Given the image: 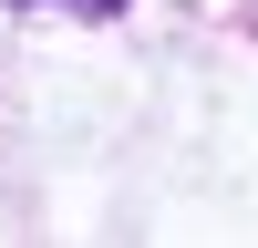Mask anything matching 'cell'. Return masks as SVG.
I'll list each match as a JSON object with an SVG mask.
<instances>
[{
  "mask_svg": "<svg viewBox=\"0 0 258 248\" xmlns=\"http://www.w3.org/2000/svg\"><path fill=\"white\" fill-rule=\"evenodd\" d=\"M62 11H93V21H103V11H124V0H62Z\"/></svg>",
  "mask_w": 258,
  "mask_h": 248,
  "instance_id": "obj_1",
  "label": "cell"
}]
</instances>
